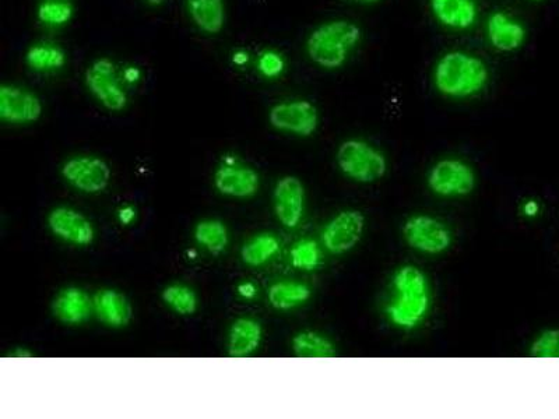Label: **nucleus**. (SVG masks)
<instances>
[{
	"mask_svg": "<svg viewBox=\"0 0 559 419\" xmlns=\"http://www.w3.org/2000/svg\"><path fill=\"white\" fill-rule=\"evenodd\" d=\"M26 61L34 72H54L65 66L66 54L54 44H37L28 49Z\"/></svg>",
	"mask_w": 559,
	"mask_h": 419,
	"instance_id": "23",
	"label": "nucleus"
},
{
	"mask_svg": "<svg viewBox=\"0 0 559 419\" xmlns=\"http://www.w3.org/2000/svg\"><path fill=\"white\" fill-rule=\"evenodd\" d=\"M286 68L283 56L276 51H265L258 59V69L267 79L279 77Z\"/></svg>",
	"mask_w": 559,
	"mask_h": 419,
	"instance_id": "30",
	"label": "nucleus"
},
{
	"mask_svg": "<svg viewBox=\"0 0 559 419\" xmlns=\"http://www.w3.org/2000/svg\"><path fill=\"white\" fill-rule=\"evenodd\" d=\"M309 298H311V290L308 285L298 281H279L269 290L270 305L279 311H290L304 305Z\"/></svg>",
	"mask_w": 559,
	"mask_h": 419,
	"instance_id": "21",
	"label": "nucleus"
},
{
	"mask_svg": "<svg viewBox=\"0 0 559 419\" xmlns=\"http://www.w3.org/2000/svg\"><path fill=\"white\" fill-rule=\"evenodd\" d=\"M490 73L487 65L469 52L452 51L439 59L434 83L439 93L452 98L476 95L487 86Z\"/></svg>",
	"mask_w": 559,
	"mask_h": 419,
	"instance_id": "2",
	"label": "nucleus"
},
{
	"mask_svg": "<svg viewBox=\"0 0 559 419\" xmlns=\"http://www.w3.org/2000/svg\"><path fill=\"white\" fill-rule=\"evenodd\" d=\"M305 189L300 179L286 176L274 189V211L280 223L287 228L298 227L304 216Z\"/></svg>",
	"mask_w": 559,
	"mask_h": 419,
	"instance_id": "13",
	"label": "nucleus"
},
{
	"mask_svg": "<svg viewBox=\"0 0 559 419\" xmlns=\"http://www.w3.org/2000/svg\"><path fill=\"white\" fill-rule=\"evenodd\" d=\"M487 35L492 47L499 52L518 51L526 41V28L509 14L494 12L487 23Z\"/></svg>",
	"mask_w": 559,
	"mask_h": 419,
	"instance_id": "15",
	"label": "nucleus"
},
{
	"mask_svg": "<svg viewBox=\"0 0 559 419\" xmlns=\"http://www.w3.org/2000/svg\"><path fill=\"white\" fill-rule=\"evenodd\" d=\"M262 326L249 318L235 320L228 334V354L234 358H244L253 354L262 341Z\"/></svg>",
	"mask_w": 559,
	"mask_h": 419,
	"instance_id": "19",
	"label": "nucleus"
},
{
	"mask_svg": "<svg viewBox=\"0 0 559 419\" xmlns=\"http://www.w3.org/2000/svg\"><path fill=\"white\" fill-rule=\"evenodd\" d=\"M259 175L255 169L227 160L214 175V185L221 195L246 199L259 189Z\"/></svg>",
	"mask_w": 559,
	"mask_h": 419,
	"instance_id": "14",
	"label": "nucleus"
},
{
	"mask_svg": "<svg viewBox=\"0 0 559 419\" xmlns=\"http://www.w3.org/2000/svg\"><path fill=\"white\" fill-rule=\"evenodd\" d=\"M361 28L350 20H332L315 28L307 40V54L323 69H339L360 44Z\"/></svg>",
	"mask_w": 559,
	"mask_h": 419,
	"instance_id": "3",
	"label": "nucleus"
},
{
	"mask_svg": "<svg viewBox=\"0 0 559 419\" xmlns=\"http://www.w3.org/2000/svg\"><path fill=\"white\" fill-rule=\"evenodd\" d=\"M256 287L252 283H244L239 285L238 292L242 298L252 299L256 295Z\"/></svg>",
	"mask_w": 559,
	"mask_h": 419,
	"instance_id": "33",
	"label": "nucleus"
},
{
	"mask_svg": "<svg viewBox=\"0 0 559 419\" xmlns=\"http://www.w3.org/2000/svg\"><path fill=\"white\" fill-rule=\"evenodd\" d=\"M396 298L390 302L386 315L393 326L411 330L420 325L430 311V285L423 271L416 266H403L393 277Z\"/></svg>",
	"mask_w": 559,
	"mask_h": 419,
	"instance_id": "1",
	"label": "nucleus"
},
{
	"mask_svg": "<svg viewBox=\"0 0 559 419\" xmlns=\"http://www.w3.org/2000/svg\"><path fill=\"white\" fill-rule=\"evenodd\" d=\"M54 315L65 325H80L89 319L93 309V301L89 295L80 288H65L56 295L54 305Z\"/></svg>",
	"mask_w": 559,
	"mask_h": 419,
	"instance_id": "16",
	"label": "nucleus"
},
{
	"mask_svg": "<svg viewBox=\"0 0 559 419\" xmlns=\"http://www.w3.org/2000/svg\"><path fill=\"white\" fill-rule=\"evenodd\" d=\"M196 242L210 253H221L228 245L227 227L219 220H205L196 225Z\"/></svg>",
	"mask_w": 559,
	"mask_h": 419,
	"instance_id": "25",
	"label": "nucleus"
},
{
	"mask_svg": "<svg viewBox=\"0 0 559 419\" xmlns=\"http://www.w3.org/2000/svg\"><path fill=\"white\" fill-rule=\"evenodd\" d=\"M86 84L90 93L110 111H122L128 104V94L119 83L114 62L111 59H97L87 69Z\"/></svg>",
	"mask_w": 559,
	"mask_h": 419,
	"instance_id": "8",
	"label": "nucleus"
},
{
	"mask_svg": "<svg viewBox=\"0 0 559 419\" xmlns=\"http://www.w3.org/2000/svg\"><path fill=\"white\" fill-rule=\"evenodd\" d=\"M140 70L135 68V66H129V68L125 69L123 72V77H125V82L130 84L137 83L140 80Z\"/></svg>",
	"mask_w": 559,
	"mask_h": 419,
	"instance_id": "34",
	"label": "nucleus"
},
{
	"mask_svg": "<svg viewBox=\"0 0 559 419\" xmlns=\"http://www.w3.org/2000/svg\"><path fill=\"white\" fill-rule=\"evenodd\" d=\"M337 164L347 178L360 183L379 181L388 169V161L381 151L358 139L341 143L337 150Z\"/></svg>",
	"mask_w": 559,
	"mask_h": 419,
	"instance_id": "4",
	"label": "nucleus"
},
{
	"mask_svg": "<svg viewBox=\"0 0 559 419\" xmlns=\"http://www.w3.org/2000/svg\"><path fill=\"white\" fill-rule=\"evenodd\" d=\"M431 9L439 23L453 30H467L477 20L474 0H431Z\"/></svg>",
	"mask_w": 559,
	"mask_h": 419,
	"instance_id": "17",
	"label": "nucleus"
},
{
	"mask_svg": "<svg viewBox=\"0 0 559 419\" xmlns=\"http://www.w3.org/2000/svg\"><path fill=\"white\" fill-rule=\"evenodd\" d=\"M291 263L301 270H314L321 262V251L312 239H302L297 242L290 253Z\"/></svg>",
	"mask_w": 559,
	"mask_h": 419,
	"instance_id": "28",
	"label": "nucleus"
},
{
	"mask_svg": "<svg viewBox=\"0 0 559 419\" xmlns=\"http://www.w3.org/2000/svg\"><path fill=\"white\" fill-rule=\"evenodd\" d=\"M530 355L534 358H559V330H546L533 341Z\"/></svg>",
	"mask_w": 559,
	"mask_h": 419,
	"instance_id": "29",
	"label": "nucleus"
},
{
	"mask_svg": "<svg viewBox=\"0 0 559 419\" xmlns=\"http://www.w3.org/2000/svg\"><path fill=\"white\" fill-rule=\"evenodd\" d=\"M42 114L40 98L19 86L3 84L0 87V119L9 123H31L38 121Z\"/></svg>",
	"mask_w": 559,
	"mask_h": 419,
	"instance_id": "11",
	"label": "nucleus"
},
{
	"mask_svg": "<svg viewBox=\"0 0 559 419\" xmlns=\"http://www.w3.org/2000/svg\"><path fill=\"white\" fill-rule=\"evenodd\" d=\"M353 3H360V5H375V3L382 2V0H350Z\"/></svg>",
	"mask_w": 559,
	"mask_h": 419,
	"instance_id": "36",
	"label": "nucleus"
},
{
	"mask_svg": "<svg viewBox=\"0 0 559 419\" xmlns=\"http://www.w3.org/2000/svg\"><path fill=\"white\" fill-rule=\"evenodd\" d=\"M428 185L438 196H466L473 192L476 186V175L470 165L450 158L434 165L428 176Z\"/></svg>",
	"mask_w": 559,
	"mask_h": 419,
	"instance_id": "6",
	"label": "nucleus"
},
{
	"mask_svg": "<svg viewBox=\"0 0 559 419\" xmlns=\"http://www.w3.org/2000/svg\"><path fill=\"white\" fill-rule=\"evenodd\" d=\"M522 211L523 214H525V216L529 218L539 216V203H537L536 200H527V202L523 204Z\"/></svg>",
	"mask_w": 559,
	"mask_h": 419,
	"instance_id": "32",
	"label": "nucleus"
},
{
	"mask_svg": "<svg viewBox=\"0 0 559 419\" xmlns=\"http://www.w3.org/2000/svg\"><path fill=\"white\" fill-rule=\"evenodd\" d=\"M48 225L56 237L75 246H89L93 244V225L79 211L70 207H56L48 216Z\"/></svg>",
	"mask_w": 559,
	"mask_h": 419,
	"instance_id": "12",
	"label": "nucleus"
},
{
	"mask_svg": "<svg viewBox=\"0 0 559 419\" xmlns=\"http://www.w3.org/2000/svg\"><path fill=\"white\" fill-rule=\"evenodd\" d=\"M280 252V241L273 234H259L242 248V260L248 266L259 267L272 260Z\"/></svg>",
	"mask_w": 559,
	"mask_h": 419,
	"instance_id": "22",
	"label": "nucleus"
},
{
	"mask_svg": "<svg viewBox=\"0 0 559 419\" xmlns=\"http://www.w3.org/2000/svg\"><path fill=\"white\" fill-rule=\"evenodd\" d=\"M232 61H234L235 65L244 66L248 63L249 56L245 51H237L234 56H232Z\"/></svg>",
	"mask_w": 559,
	"mask_h": 419,
	"instance_id": "35",
	"label": "nucleus"
},
{
	"mask_svg": "<svg viewBox=\"0 0 559 419\" xmlns=\"http://www.w3.org/2000/svg\"><path fill=\"white\" fill-rule=\"evenodd\" d=\"M93 309L101 322L114 329L125 327L132 318L128 299L115 290L98 291L93 298Z\"/></svg>",
	"mask_w": 559,
	"mask_h": 419,
	"instance_id": "18",
	"label": "nucleus"
},
{
	"mask_svg": "<svg viewBox=\"0 0 559 419\" xmlns=\"http://www.w3.org/2000/svg\"><path fill=\"white\" fill-rule=\"evenodd\" d=\"M196 26L207 34H219L225 24L224 0H188Z\"/></svg>",
	"mask_w": 559,
	"mask_h": 419,
	"instance_id": "20",
	"label": "nucleus"
},
{
	"mask_svg": "<svg viewBox=\"0 0 559 419\" xmlns=\"http://www.w3.org/2000/svg\"><path fill=\"white\" fill-rule=\"evenodd\" d=\"M269 119L274 129L302 137L314 135L319 125L318 109L307 100L280 102L270 109Z\"/></svg>",
	"mask_w": 559,
	"mask_h": 419,
	"instance_id": "7",
	"label": "nucleus"
},
{
	"mask_svg": "<svg viewBox=\"0 0 559 419\" xmlns=\"http://www.w3.org/2000/svg\"><path fill=\"white\" fill-rule=\"evenodd\" d=\"M63 178L83 193L103 192L111 179V169L97 157L80 156L70 158L62 168Z\"/></svg>",
	"mask_w": 559,
	"mask_h": 419,
	"instance_id": "9",
	"label": "nucleus"
},
{
	"mask_svg": "<svg viewBox=\"0 0 559 419\" xmlns=\"http://www.w3.org/2000/svg\"><path fill=\"white\" fill-rule=\"evenodd\" d=\"M163 301L178 315H193L198 311V297L186 285L172 284L165 288Z\"/></svg>",
	"mask_w": 559,
	"mask_h": 419,
	"instance_id": "26",
	"label": "nucleus"
},
{
	"mask_svg": "<svg viewBox=\"0 0 559 419\" xmlns=\"http://www.w3.org/2000/svg\"><path fill=\"white\" fill-rule=\"evenodd\" d=\"M165 0H147V3H150L151 6H160L163 5Z\"/></svg>",
	"mask_w": 559,
	"mask_h": 419,
	"instance_id": "37",
	"label": "nucleus"
},
{
	"mask_svg": "<svg viewBox=\"0 0 559 419\" xmlns=\"http://www.w3.org/2000/svg\"><path fill=\"white\" fill-rule=\"evenodd\" d=\"M73 7L66 0H45L38 9V19L45 26L59 27L72 19Z\"/></svg>",
	"mask_w": 559,
	"mask_h": 419,
	"instance_id": "27",
	"label": "nucleus"
},
{
	"mask_svg": "<svg viewBox=\"0 0 559 419\" xmlns=\"http://www.w3.org/2000/svg\"><path fill=\"white\" fill-rule=\"evenodd\" d=\"M293 350L300 358H332L336 355L332 341L315 332L298 333L293 340Z\"/></svg>",
	"mask_w": 559,
	"mask_h": 419,
	"instance_id": "24",
	"label": "nucleus"
},
{
	"mask_svg": "<svg viewBox=\"0 0 559 419\" xmlns=\"http://www.w3.org/2000/svg\"><path fill=\"white\" fill-rule=\"evenodd\" d=\"M407 244L425 255H441L452 244V234L442 221L430 216H414L404 224Z\"/></svg>",
	"mask_w": 559,
	"mask_h": 419,
	"instance_id": "5",
	"label": "nucleus"
},
{
	"mask_svg": "<svg viewBox=\"0 0 559 419\" xmlns=\"http://www.w3.org/2000/svg\"><path fill=\"white\" fill-rule=\"evenodd\" d=\"M365 218L360 211L347 210L329 221L322 232V242L332 255H343L360 241L364 234Z\"/></svg>",
	"mask_w": 559,
	"mask_h": 419,
	"instance_id": "10",
	"label": "nucleus"
},
{
	"mask_svg": "<svg viewBox=\"0 0 559 419\" xmlns=\"http://www.w3.org/2000/svg\"><path fill=\"white\" fill-rule=\"evenodd\" d=\"M118 217L123 225L132 224L136 218V210L130 206L123 207V209L119 210Z\"/></svg>",
	"mask_w": 559,
	"mask_h": 419,
	"instance_id": "31",
	"label": "nucleus"
},
{
	"mask_svg": "<svg viewBox=\"0 0 559 419\" xmlns=\"http://www.w3.org/2000/svg\"><path fill=\"white\" fill-rule=\"evenodd\" d=\"M534 2H541V0H534Z\"/></svg>",
	"mask_w": 559,
	"mask_h": 419,
	"instance_id": "38",
	"label": "nucleus"
}]
</instances>
